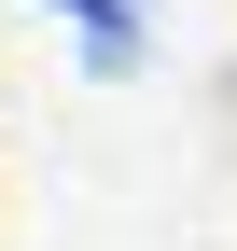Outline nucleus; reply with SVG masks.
<instances>
[{
	"label": "nucleus",
	"mask_w": 237,
	"mask_h": 251,
	"mask_svg": "<svg viewBox=\"0 0 237 251\" xmlns=\"http://www.w3.org/2000/svg\"><path fill=\"white\" fill-rule=\"evenodd\" d=\"M56 14L98 42V70H126V56H140V0H56Z\"/></svg>",
	"instance_id": "nucleus-1"
}]
</instances>
